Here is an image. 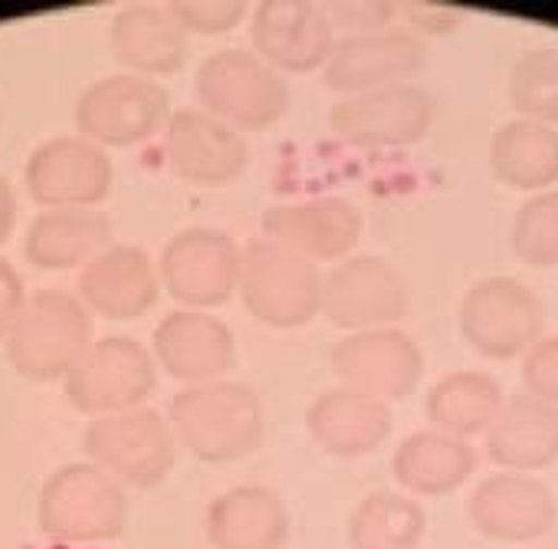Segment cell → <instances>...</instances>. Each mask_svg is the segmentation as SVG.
I'll return each mask as SVG.
<instances>
[{
	"mask_svg": "<svg viewBox=\"0 0 558 549\" xmlns=\"http://www.w3.org/2000/svg\"><path fill=\"white\" fill-rule=\"evenodd\" d=\"M106 247H112V220L99 207L40 211L24 234V253L40 270H83Z\"/></svg>",
	"mask_w": 558,
	"mask_h": 549,
	"instance_id": "obj_26",
	"label": "cell"
},
{
	"mask_svg": "<svg viewBox=\"0 0 558 549\" xmlns=\"http://www.w3.org/2000/svg\"><path fill=\"white\" fill-rule=\"evenodd\" d=\"M24 303H27L24 277L14 270L11 260L0 256V339H8V333L17 323Z\"/></svg>",
	"mask_w": 558,
	"mask_h": 549,
	"instance_id": "obj_36",
	"label": "cell"
},
{
	"mask_svg": "<svg viewBox=\"0 0 558 549\" xmlns=\"http://www.w3.org/2000/svg\"><path fill=\"white\" fill-rule=\"evenodd\" d=\"M37 526L63 546L112 542L129 526V493L93 461L66 464L40 487Z\"/></svg>",
	"mask_w": 558,
	"mask_h": 549,
	"instance_id": "obj_2",
	"label": "cell"
},
{
	"mask_svg": "<svg viewBox=\"0 0 558 549\" xmlns=\"http://www.w3.org/2000/svg\"><path fill=\"white\" fill-rule=\"evenodd\" d=\"M161 294L158 263L138 243H112L80 270V300L102 320H138Z\"/></svg>",
	"mask_w": 558,
	"mask_h": 549,
	"instance_id": "obj_21",
	"label": "cell"
},
{
	"mask_svg": "<svg viewBox=\"0 0 558 549\" xmlns=\"http://www.w3.org/2000/svg\"><path fill=\"white\" fill-rule=\"evenodd\" d=\"M506 96L515 119L558 126V47L525 50L506 76Z\"/></svg>",
	"mask_w": 558,
	"mask_h": 549,
	"instance_id": "obj_31",
	"label": "cell"
},
{
	"mask_svg": "<svg viewBox=\"0 0 558 549\" xmlns=\"http://www.w3.org/2000/svg\"><path fill=\"white\" fill-rule=\"evenodd\" d=\"M460 336L483 359H515L525 356L545 330V307L538 294L515 277L476 281L457 310Z\"/></svg>",
	"mask_w": 558,
	"mask_h": 549,
	"instance_id": "obj_8",
	"label": "cell"
},
{
	"mask_svg": "<svg viewBox=\"0 0 558 549\" xmlns=\"http://www.w3.org/2000/svg\"><path fill=\"white\" fill-rule=\"evenodd\" d=\"M306 428L326 454L339 461H359L375 454L391 438L395 415L388 402L336 385L316 395L306 411Z\"/></svg>",
	"mask_w": 558,
	"mask_h": 549,
	"instance_id": "obj_22",
	"label": "cell"
},
{
	"mask_svg": "<svg viewBox=\"0 0 558 549\" xmlns=\"http://www.w3.org/2000/svg\"><path fill=\"white\" fill-rule=\"evenodd\" d=\"M171 14L187 34L220 37L246 17V4H171Z\"/></svg>",
	"mask_w": 558,
	"mask_h": 549,
	"instance_id": "obj_34",
	"label": "cell"
},
{
	"mask_svg": "<svg viewBox=\"0 0 558 549\" xmlns=\"http://www.w3.org/2000/svg\"><path fill=\"white\" fill-rule=\"evenodd\" d=\"M522 385L525 395L558 405V336H542L522 356Z\"/></svg>",
	"mask_w": 558,
	"mask_h": 549,
	"instance_id": "obj_33",
	"label": "cell"
},
{
	"mask_svg": "<svg viewBox=\"0 0 558 549\" xmlns=\"http://www.w3.org/2000/svg\"><path fill=\"white\" fill-rule=\"evenodd\" d=\"M158 385V362L132 336H102L76 359L63 379L70 405L89 418L145 408Z\"/></svg>",
	"mask_w": 558,
	"mask_h": 549,
	"instance_id": "obj_6",
	"label": "cell"
},
{
	"mask_svg": "<svg viewBox=\"0 0 558 549\" xmlns=\"http://www.w3.org/2000/svg\"><path fill=\"white\" fill-rule=\"evenodd\" d=\"M427 533V513L411 493L378 490L359 500L349 516L352 549H417Z\"/></svg>",
	"mask_w": 558,
	"mask_h": 549,
	"instance_id": "obj_30",
	"label": "cell"
},
{
	"mask_svg": "<svg viewBox=\"0 0 558 549\" xmlns=\"http://www.w3.org/2000/svg\"><path fill=\"white\" fill-rule=\"evenodd\" d=\"M411 297L401 273L372 253H352L323 273V313L345 333L388 330L408 317Z\"/></svg>",
	"mask_w": 558,
	"mask_h": 549,
	"instance_id": "obj_11",
	"label": "cell"
},
{
	"mask_svg": "<svg viewBox=\"0 0 558 549\" xmlns=\"http://www.w3.org/2000/svg\"><path fill=\"white\" fill-rule=\"evenodd\" d=\"M339 37H362L395 27L398 11L391 4H336L326 11Z\"/></svg>",
	"mask_w": 558,
	"mask_h": 549,
	"instance_id": "obj_35",
	"label": "cell"
},
{
	"mask_svg": "<svg viewBox=\"0 0 558 549\" xmlns=\"http://www.w3.org/2000/svg\"><path fill=\"white\" fill-rule=\"evenodd\" d=\"M404 17H408L411 31H414L417 37H421V34L447 37V34L457 31L460 21H463V14L453 11V8H447V4H408Z\"/></svg>",
	"mask_w": 558,
	"mask_h": 549,
	"instance_id": "obj_37",
	"label": "cell"
},
{
	"mask_svg": "<svg viewBox=\"0 0 558 549\" xmlns=\"http://www.w3.org/2000/svg\"><path fill=\"white\" fill-rule=\"evenodd\" d=\"M83 451L122 487L142 490L165 484L178 464V438L168 418L151 408L93 418L83 431Z\"/></svg>",
	"mask_w": 558,
	"mask_h": 549,
	"instance_id": "obj_7",
	"label": "cell"
},
{
	"mask_svg": "<svg viewBox=\"0 0 558 549\" xmlns=\"http://www.w3.org/2000/svg\"><path fill=\"white\" fill-rule=\"evenodd\" d=\"M427 63V44L408 27H388L378 34L362 37H339L326 67L323 80L329 93L362 96L385 86L411 83Z\"/></svg>",
	"mask_w": 558,
	"mask_h": 549,
	"instance_id": "obj_14",
	"label": "cell"
},
{
	"mask_svg": "<svg viewBox=\"0 0 558 549\" xmlns=\"http://www.w3.org/2000/svg\"><path fill=\"white\" fill-rule=\"evenodd\" d=\"M93 343V313L70 290H37L27 297L4 339V356L31 382H57Z\"/></svg>",
	"mask_w": 558,
	"mask_h": 549,
	"instance_id": "obj_5",
	"label": "cell"
},
{
	"mask_svg": "<svg viewBox=\"0 0 558 549\" xmlns=\"http://www.w3.org/2000/svg\"><path fill=\"white\" fill-rule=\"evenodd\" d=\"M365 230L359 204L339 194L287 201L263 211V237L303 253L313 263H339L352 256Z\"/></svg>",
	"mask_w": 558,
	"mask_h": 549,
	"instance_id": "obj_17",
	"label": "cell"
},
{
	"mask_svg": "<svg viewBox=\"0 0 558 549\" xmlns=\"http://www.w3.org/2000/svg\"><path fill=\"white\" fill-rule=\"evenodd\" d=\"M161 148L171 175L194 188L233 184L250 165L246 139L204 109L191 106L171 112L161 132Z\"/></svg>",
	"mask_w": 558,
	"mask_h": 549,
	"instance_id": "obj_16",
	"label": "cell"
},
{
	"mask_svg": "<svg viewBox=\"0 0 558 549\" xmlns=\"http://www.w3.org/2000/svg\"><path fill=\"white\" fill-rule=\"evenodd\" d=\"M339 34L316 4H259L250 21L253 53L279 73L323 70Z\"/></svg>",
	"mask_w": 558,
	"mask_h": 549,
	"instance_id": "obj_20",
	"label": "cell"
},
{
	"mask_svg": "<svg viewBox=\"0 0 558 549\" xmlns=\"http://www.w3.org/2000/svg\"><path fill=\"white\" fill-rule=\"evenodd\" d=\"M437 119V103L424 86L401 83L345 96L329 109V129L352 148L417 145Z\"/></svg>",
	"mask_w": 558,
	"mask_h": 549,
	"instance_id": "obj_12",
	"label": "cell"
},
{
	"mask_svg": "<svg viewBox=\"0 0 558 549\" xmlns=\"http://www.w3.org/2000/svg\"><path fill=\"white\" fill-rule=\"evenodd\" d=\"M476 464L480 454L470 441L437 428L408 434L391 457L395 480L411 497H447L476 474Z\"/></svg>",
	"mask_w": 558,
	"mask_h": 549,
	"instance_id": "obj_27",
	"label": "cell"
},
{
	"mask_svg": "<svg viewBox=\"0 0 558 549\" xmlns=\"http://www.w3.org/2000/svg\"><path fill=\"white\" fill-rule=\"evenodd\" d=\"M489 171L515 191H551L558 184V129L509 119L489 139Z\"/></svg>",
	"mask_w": 558,
	"mask_h": 549,
	"instance_id": "obj_28",
	"label": "cell"
},
{
	"mask_svg": "<svg viewBox=\"0 0 558 549\" xmlns=\"http://www.w3.org/2000/svg\"><path fill=\"white\" fill-rule=\"evenodd\" d=\"M236 297L269 330H300L323 313V270L303 253L256 237L243 243Z\"/></svg>",
	"mask_w": 558,
	"mask_h": 549,
	"instance_id": "obj_3",
	"label": "cell"
},
{
	"mask_svg": "<svg viewBox=\"0 0 558 549\" xmlns=\"http://www.w3.org/2000/svg\"><path fill=\"white\" fill-rule=\"evenodd\" d=\"M109 50L122 73L145 80L174 76L187 63V31L178 24L171 8L129 4L109 24Z\"/></svg>",
	"mask_w": 558,
	"mask_h": 549,
	"instance_id": "obj_23",
	"label": "cell"
},
{
	"mask_svg": "<svg viewBox=\"0 0 558 549\" xmlns=\"http://www.w3.org/2000/svg\"><path fill=\"white\" fill-rule=\"evenodd\" d=\"M194 99L207 116L240 135L266 132L290 112V86L283 73L243 47H227L201 60L194 73Z\"/></svg>",
	"mask_w": 558,
	"mask_h": 549,
	"instance_id": "obj_4",
	"label": "cell"
},
{
	"mask_svg": "<svg viewBox=\"0 0 558 549\" xmlns=\"http://www.w3.org/2000/svg\"><path fill=\"white\" fill-rule=\"evenodd\" d=\"M243 247L217 227H184L178 230L161 256L158 277L181 310H214L236 297Z\"/></svg>",
	"mask_w": 558,
	"mask_h": 549,
	"instance_id": "obj_10",
	"label": "cell"
},
{
	"mask_svg": "<svg viewBox=\"0 0 558 549\" xmlns=\"http://www.w3.org/2000/svg\"><path fill=\"white\" fill-rule=\"evenodd\" d=\"M509 250L529 266H558V191L529 194L515 207Z\"/></svg>",
	"mask_w": 558,
	"mask_h": 549,
	"instance_id": "obj_32",
	"label": "cell"
},
{
	"mask_svg": "<svg viewBox=\"0 0 558 549\" xmlns=\"http://www.w3.org/2000/svg\"><path fill=\"white\" fill-rule=\"evenodd\" d=\"M483 447L502 470L535 474L551 467L558 461V405L538 402L525 392L506 398L483 434Z\"/></svg>",
	"mask_w": 558,
	"mask_h": 549,
	"instance_id": "obj_25",
	"label": "cell"
},
{
	"mask_svg": "<svg viewBox=\"0 0 558 549\" xmlns=\"http://www.w3.org/2000/svg\"><path fill=\"white\" fill-rule=\"evenodd\" d=\"M155 362L187 385L220 382L236 362V339L223 320L207 310H174L168 313L151 339Z\"/></svg>",
	"mask_w": 558,
	"mask_h": 549,
	"instance_id": "obj_19",
	"label": "cell"
},
{
	"mask_svg": "<svg viewBox=\"0 0 558 549\" xmlns=\"http://www.w3.org/2000/svg\"><path fill=\"white\" fill-rule=\"evenodd\" d=\"M502 402H506L502 385L493 375L480 369H466V372H447L444 379H437L427 389L424 411L437 431L470 441L476 434H486Z\"/></svg>",
	"mask_w": 558,
	"mask_h": 549,
	"instance_id": "obj_29",
	"label": "cell"
},
{
	"mask_svg": "<svg viewBox=\"0 0 558 549\" xmlns=\"http://www.w3.org/2000/svg\"><path fill=\"white\" fill-rule=\"evenodd\" d=\"M112 158L83 135H57L37 145L24 168L31 198L50 207H99L112 191Z\"/></svg>",
	"mask_w": 558,
	"mask_h": 549,
	"instance_id": "obj_13",
	"label": "cell"
},
{
	"mask_svg": "<svg viewBox=\"0 0 558 549\" xmlns=\"http://www.w3.org/2000/svg\"><path fill=\"white\" fill-rule=\"evenodd\" d=\"M178 447L204 464H233L259 451L266 415L259 395L233 379L187 385L168 405Z\"/></svg>",
	"mask_w": 558,
	"mask_h": 549,
	"instance_id": "obj_1",
	"label": "cell"
},
{
	"mask_svg": "<svg viewBox=\"0 0 558 549\" xmlns=\"http://www.w3.org/2000/svg\"><path fill=\"white\" fill-rule=\"evenodd\" d=\"M204 533L214 549H283L290 539V510L276 490L240 484L207 503Z\"/></svg>",
	"mask_w": 558,
	"mask_h": 549,
	"instance_id": "obj_24",
	"label": "cell"
},
{
	"mask_svg": "<svg viewBox=\"0 0 558 549\" xmlns=\"http://www.w3.org/2000/svg\"><path fill=\"white\" fill-rule=\"evenodd\" d=\"M14 224H17V194H14V184L0 175V247L11 240Z\"/></svg>",
	"mask_w": 558,
	"mask_h": 549,
	"instance_id": "obj_38",
	"label": "cell"
},
{
	"mask_svg": "<svg viewBox=\"0 0 558 549\" xmlns=\"http://www.w3.org/2000/svg\"><path fill=\"white\" fill-rule=\"evenodd\" d=\"M168 119V89L135 73L102 76L76 99V129L99 148H135L161 135Z\"/></svg>",
	"mask_w": 558,
	"mask_h": 549,
	"instance_id": "obj_9",
	"label": "cell"
},
{
	"mask_svg": "<svg viewBox=\"0 0 558 549\" xmlns=\"http://www.w3.org/2000/svg\"><path fill=\"white\" fill-rule=\"evenodd\" d=\"M332 372L345 389L378 402H398L421 385L424 353L398 326L349 333L332 346Z\"/></svg>",
	"mask_w": 558,
	"mask_h": 549,
	"instance_id": "obj_15",
	"label": "cell"
},
{
	"mask_svg": "<svg viewBox=\"0 0 558 549\" xmlns=\"http://www.w3.org/2000/svg\"><path fill=\"white\" fill-rule=\"evenodd\" d=\"M476 533L496 542H532L551 533L558 520L555 493L532 474L496 470L483 477L466 503Z\"/></svg>",
	"mask_w": 558,
	"mask_h": 549,
	"instance_id": "obj_18",
	"label": "cell"
}]
</instances>
